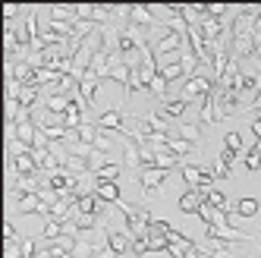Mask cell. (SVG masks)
I'll list each match as a JSON object with an SVG mask.
<instances>
[{
  "instance_id": "17",
  "label": "cell",
  "mask_w": 261,
  "mask_h": 258,
  "mask_svg": "<svg viewBox=\"0 0 261 258\" xmlns=\"http://www.w3.org/2000/svg\"><path fill=\"white\" fill-rule=\"evenodd\" d=\"M44 233H47V236L54 239V236H57V233H60V224H54V220H50V224H47V230H44Z\"/></svg>"
},
{
  "instance_id": "13",
  "label": "cell",
  "mask_w": 261,
  "mask_h": 258,
  "mask_svg": "<svg viewBox=\"0 0 261 258\" xmlns=\"http://www.w3.org/2000/svg\"><path fill=\"white\" fill-rule=\"evenodd\" d=\"M176 44H179V35H176V32H173V35H167V38H164V41H161V44H158V50H161V54H164V50H170V47H176Z\"/></svg>"
},
{
  "instance_id": "4",
  "label": "cell",
  "mask_w": 261,
  "mask_h": 258,
  "mask_svg": "<svg viewBox=\"0 0 261 258\" xmlns=\"http://www.w3.org/2000/svg\"><path fill=\"white\" fill-rule=\"evenodd\" d=\"M98 198H104V201H120L117 183H101V186H98Z\"/></svg>"
},
{
  "instance_id": "6",
  "label": "cell",
  "mask_w": 261,
  "mask_h": 258,
  "mask_svg": "<svg viewBox=\"0 0 261 258\" xmlns=\"http://www.w3.org/2000/svg\"><path fill=\"white\" fill-rule=\"evenodd\" d=\"M117 176H120V167H117V164H104V167L98 170V179H101V183H114Z\"/></svg>"
},
{
  "instance_id": "5",
  "label": "cell",
  "mask_w": 261,
  "mask_h": 258,
  "mask_svg": "<svg viewBox=\"0 0 261 258\" xmlns=\"http://www.w3.org/2000/svg\"><path fill=\"white\" fill-rule=\"evenodd\" d=\"M236 214H239V217H255V214H258V201H255V198H242L239 205H236Z\"/></svg>"
},
{
  "instance_id": "2",
  "label": "cell",
  "mask_w": 261,
  "mask_h": 258,
  "mask_svg": "<svg viewBox=\"0 0 261 258\" xmlns=\"http://www.w3.org/2000/svg\"><path fill=\"white\" fill-rule=\"evenodd\" d=\"M164 176H167L164 170H148V173L142 176V186H145L148 192H154L158 186H164Z\"/></svg>"
},
{
  "instance_id": "8",
  "label": "cell",
  "mask_w": 261,
  "mask_h": 258,
  "mask_svg": "<svg viewBox=\"0 0 261 258\" xmlns=\"http://www.w3.org/2000/svg\"><path fill=\"white\" fill-rule=\"evenodd\" d=\"M107 246H114V249H117L120 255H123V252L129 249V243H126V236H120V233H110V236H107Z\"/></svg>"
},
{
  "instance_id": "3",
  "label": "cell",
  "mask_w": 261,
  "mask_h": 258,
  "mask_svg": "<svg viewBox=\"0 0 261 258\" xmlns=\"http://www.w3.org/2000/svg\"><path fill=\"white\" fill-rule=\"evenodd\" d=\"M16 139L35 148V139H38V136H35V126H32V123H19V126H16Z\"/></svg>"
},
{
  "instance_id": "14",
  "label": "cell",
  "mask_w": 261,
  "mask_h": 258,
  "mask_svg": "<svg viewBox=\"0 0 261 258\" xmlns=\"http://www.w3.org/2000/svg\"><path fill=\"white\" fill-rule=\"evenodd\" d=\"M233 148H236V151L242 148V139H239V133H230V136H227V151H233Z\"/></svg>"
},
{
  "instance_id": "15",
  "label": "cell",
  "mask_w": 261,
  "mask_h": 258,
  "mask_svg": "<svg viewBox=\"0 0 261 258\" xmlns=\"http://www.w3.org/2000/svg\"><path fill=\"white\" fill-rule=\"evenodd\" d=\"M32 208H41V205H38V195H29V198H22V205H19V211H32Z\"/></svg>"
},
{
  "instance_id": "7",
  "label": "cell",
  "mask_w": 261,
  "mask_h": 258,
  "mask_svg": "<svg viewBox=\"0 0 261 258\" xmlns=\"http://www.w3.org/2000/svg\"><path fill=\"white\" fill-rule=\"evenodd\" d=\"M98 129H120V114H117V110L104 114V117L98 120Z\"/></svg>"
},
{
  "instance_id": "9",
  "label": "cell",
  "mask_w": 261,
  "mask_h": 258,
  "mask_svg": "<svg viewBox=\"0 0 261 258\" xmlns=\"http://www.w3.org/2000/svg\"><path fill=\"white\" fill-rule=\"evenodd\" d=\"M35 164H38V161L29 158V154H19V158H16V167H19V173H29V170L35 167Z\"/></svg>"
},
{
  "instance_id": "1",
  "label": "cell",
  "mask_w": 261,
  "mask_h": 258,
  "mask_svg": "<svg viewBox=\"0 0 261 258\" xmlns=\"http://www.w3.org/2000/svg\"><path fill=\"white\" fill-rule=\"evenodd\" d=\"M201 198H204V192H186V195L179 198V211H182V214L201 211V208H204V205H201Z\"/></svg>"
},
{
  "instance_id": "11",
  "label": "cell",
  "mask_w": 261,
  "mask_h": 258,
  "mask_svg": "<svg viewBox=\"0 0 261 258\" xmlns=\"http://www.w3.org/2000/svg\"><path fill=\"white\" fill-rule=\"evenodd\" d=\"M246 167H249V170H258V167H261V148H258V145L252 148V154L246 158Z\"/></svg>"
},
{
  "instance_id": "12",
  "label": "cell",
  "mask_w": 261,
  "mask_h": 258,
  "mask_svg": "<svg viewBox=\"0 0 261 258\" xmlns=\"http://www.w3.org/2000/svg\"><path fill=\"white\" fill-rule=\"evenodd\" d=\"M208 88V79H192L189 85H186V95H198V91Z\"/></svg>"
},
{
  "instance_id": "18",
  "label": "cell",
  "mask_w": 261,
  "mask_h": 258,
  "mask_svg": "<svg viewBox=\"0 0 261 258\" xmlns=\"http://www.w3.org/2000/svg\"><path fill=\"white\" fill-rule=\"evenodd\" d=\"M255 107L261 110V88H258V95H255Z\"/></svg>"
},
{
  "instance_id": "16",
  "label": "cell",
  "mask_w": 261,
  "mask_h": 258,
  "mask_svg": "<svg viewBox=\"0 0 261 258\" xmlns=\"http://www.w3.org/2000/svg\"><path fill=\"white\" fill-rule=\"evenodd\" d=\"M182 136H186V139H198V129H195L192 123H186V126H182Z\"/></svg>"
},
{
  "instance_id": "10",
  "label": "cell",
  "mask_w": 261,
  "mask_h": 258,
  "mask_svg": "<svg viewBox=\"0 0 261 258\" xmlns=\"http://www.w3.org/2000/svg\"><path fill=\"white\" fill-rule=\"evenodd\" d=\"M208 205H214L217 211H227V198H223L220 192H214V189H211V192H208Z\"/></svg>"
}]
</instances>
